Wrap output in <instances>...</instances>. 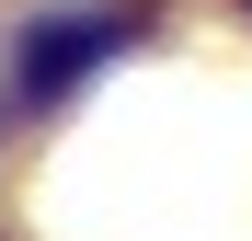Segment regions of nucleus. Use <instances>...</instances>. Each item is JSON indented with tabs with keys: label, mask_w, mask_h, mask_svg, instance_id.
<instances>
[{
	"label": "nucleus",
	"mask_w": 252,
	"mask_h": 241,
	"mask_svg": "<svg viewBox=\"0 0 252 241\" xmlns=\"http://www.w3.org/2000/svg\"><path fill=\"white\" fill-rule=\"evenodd\" d=\"M103 46H115V23H46V34L23 46V103H58V92H69V80L92 69Z\"/></svg>",
	"instance_id": "f257e3e1"
}]
</instances>
